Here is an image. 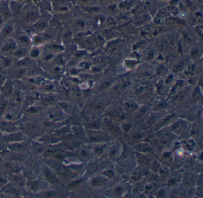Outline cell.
<instances>
[{
	"label": "cell",
	"instance_id": "obj_18",
	"mask_svg": "<svg viewBox=\"0 0 203 198\" xmlns=\"http://www.w3.org/2000/svg\"><path fill=\"white\" fill-rule=\"evenodd\" d=\"M1 63L4 68H8L10 66H11L13 62L10 58L7 57H2V58L1 59Z\"/></svg>",
	"mask_w": 203,
	"mask_h": 198
},
{
	"label": "cell",
	"instance_id": "obj_6",
	"mask_svg": "<svg viewBox=\"0 0 203 198\" xmlns=\"http://www.w3.org/2000/svg\"><path fill=\"white\" fill-rule=\"evenodd\" d=\"M18 45H20L21 47H29L32 44V39L25 33H21L17 36L15 39Z\"/></svg>",
	"mask_w": 203,
	"mask_h": 198
},
{
	"label": "cell",
	"instance_id": "obj_17",
	"mask_svg": "<svg viewBox=\"0 0 203 198\" xmlns=\"http://www.w3.org/2000/svg\"><path fill=\"white\" fill-rule=\"evenodd\" d=\"M72 32L69 30H66L63 35V37H62V39L63 41V42L64 44H69L72 40Z\"/></svg>",
	"mask_w": 203,
	"mask_h": 198
},
{
	"label": "cell",
	"instance_id": "obj_53",
	"mask_svg": "<svg viewBox=\"0 0 203 198\" xmlns=\"http://www.w3.org/2000/svg\"><path fill=\"white\" fill-rule=\"evenodd\" d=\"M197 195L200 197H202L203 196V189L202 188H199L197 189Z\"/></svg>",
	"mask_w": 203,
	"mask_h": 198
},
{
	"label": "cell",
	"instance_id": "obj_8",
	"mask_svg": "<svg viewBox=\"0 0 203 198\" xmlns=\"http://www.w3.org/2000/svg\"><path fill=\"white\" fill-rule=\"evenodd\" d=\"M5 139L8 142H17L23 140L24 136L23 133L20 132H16L7 135L6 136H5Z\"/></svg>",
	"mask_w": 203,
	"mask_h": 198
},
{
	"label": "cell",
	"instance_id": "obj_9",
	"mask_svg": "<svg viewBox=\"0 0 203 198\" xmlns=\"http://www.w3.org/2000/svg\"><path fill=\"white\" fill-rule=\"evenodd\" d=\"M104 123L105 126H107V127L108 129V130L113 133L114 134H120L121 133L120 129H119V127L116 126L114 123H113L112 121H111L110 120L108 119V118H105L104 120Z\"/></svg>",
	"mask_w": 203,
	"mask_h": 198
},
{
	"label": "cell",
	"instance_id": "obj_32",
	"mask_svg": "<svg viewBox=\"0 0 203 198\" xmlns=\"http://www.w3.org/2000/svg\"><path fill=\"white\" fill-rule=\"evenodd\" d=\"M117 153H118V148L117 146H114L110 149L109 155L111 157L113 158V157H114L115 156H116Z\"/></svg>",
	"mask_w": 203,
	"mask_h": 198
},
{
	"label": "cell",
	"instance_id": "obj_33",
	"mask_svg": "<svg viewBox=\"0 0 203 198\" xmlns=\"http://www.w3.org/2000/svg\"><path fill=\"white\" fill-rule=\"evenodd\" d=\"M33 148H35V151L38 153H41L44 150V147L39 143H35V146H33Z\"/></svg>",
	"mask_w": 203,
	"mask_h": 198
},
{
	"label": "cell",
	"instance_id": "obj_4",
	"mask_svg": "<svg viewBox=\"0 0 203 198\" xmlns=\"http://www.w3.org/2000/svg\"><path fill=\"white\" fill-rule=\"evenodd\" d=\"M43 175L47 181L53 184H56L58 182V179L55 173L51 168L48 167H44L43 168Z\"/></svg>",
	"mask_w": 203,
	"mask_h": 198
},
{
	"label": "cell",
	"instance_id": "obj_35",
	"mask_svg": "<svg viewBox=\"0 0 203 198\" xmlns=\"http://www.w3.org/2000/svg\"><path fill=\"white\" fill-rule=\"evenodd\" d=\"M94 152H95V154H97V155H102L104 152V148H103V147H102V146H98L95 149Z\"/></svg>",
	"mask_w": 203,
	"mask_h": 198
},
{
	"label": "cell",
	"instance_id": "obj_7",
	"mask_svg": "<svg viewBox=\"0 0 203 198\" xmlns=\"http://www.w3.org/2000/svg\"><path fill=\"white\" fill-rule=\"evenodd\" d=\"M2 95L5 97H10L13 93V85L10 81H6L0 89Z\"/></svg>",
	"mask_w": 203,
	"mask_h": 198
},
{
	"label": "cell",
	"instance_id": "obj_11",
	"mask_svg": "<svg viewBox=\"0 0 203 198\" xmlns=\"http://www.w3.org/2000/svg\"><path fill=\"white\" fill-rule=\"evenodd\" d=\"M27 54L26 48L25 47H19L16 50V51L12 54L14 57L16 58H23L25 57Z\"/></svg>",
	"mask_w": 203,
	"mask_h": 198
},
{
	"label": "cell",
	"instance_id": "obj_47",
	"mask_svg": "<svg viewBox=\"0 0 203 198\" xmlns=\"http://www.w3.org/2000/svg\"><path fill=\"white\" fill-rule=\"evenodd\" d=\"M122 188L121 187H117L116 189H115V193L116 195H120L122 194Z\"/></svg>",
	"mask_w": 203,
	"mask_h": 198
},
{
	"label": "cell",
	"instance_id": "obj_29",
	"mask_svg": "<svg viewBox=\"0 0 203 198\" xmlns=\"http://www.w3.org/2000/svg\"><path fill=\"white\" fill-rule=\"evenodd\" d=\"M150 149H151L150 146L146 143L141 144L138 146V149L141 152H147L149 150H150Z\"/></svg>",
	"mask_w": 203,
	"mask_h": 198
},
{
	"label": "cell",
	"instance_id": "obj_40",
	"mask_svg": "<svg viewBox=\"0 0 203 198\" xmlns=\"http://www.w3.org/2000/svg\"><path fill=\"white\" fill-rule=\"evenodd\" d=\"M104 61H105V58L104 57H97L94 60V61L96 63H102L104 62Z\"/></svg>",
	"mask_w": 203,
	"mask_h": 198
},
{
	"label": "cell",
	"instance_id": "obj_14",
	"mask_svg": "<svg viewBox=\"0 0 203 198\" xmlns=\"http://www.w3.org/2000/svg\"><path fill=\"white\" fill-rule=\"evenodd\" d=\"M123 106V108L127 112H133L138 108L137 105L133 102H126Z\"/></svg>",
	"mask_w": 203,
	"mask_h": 198
},
{
	"label": "cell",
	"instance_id": "obj_46",
	"mask_svg": "<svg viewBox=\"0 0 203 198\" xmlns=\"http://www.w3.org/2000/svg\"><path fill=\"white\" fill-rule=\"evenodd\" d=\"M140 177H141V173H139V172H137V173H135L133 174V176H132V178L134 180L136 181V180H138V179H139Z\"/></svg>",
	"mask_w": 203,
	"mask_h": 198
},
{
	"label": "cell",
	"instance_id": "obj_50",
	"mask_svg": "<svg viewBox=\"0 0 203 198\" xmlns=\"http://www.w3.org/2000/svg\"><path fill=\"white\" fill-rule=\"evenodd\" d=\"M81 180H77V181H75V182L72 183L71 184V186H73V187H77L81 183Z\"/></svg>",
	"mask_w": 203,
	"mask_h": 198
},
{
	"label": "cell",
	"instance_id": "obj_15",
	"mask_svg": "<svg viewBox=\"0 0 203 198\" xmlns=\"http://www.w3.org/2000/svg\"><path fill=\"white\" fill-rule=\"evenodd\" d=\"M109 114L110 116H112L113 118L118 119V120H124L125 118V115L124 114L122 113L120 111L117 110V109H114L109 112Z\"/></svg>",
	"mask_w": 203,
	"mask_h": 198
},
{
	"label": "cell",
	"instance_id": "obj_19",
	"mask_svg": "<svg viewBox=\"0 0 203 198\" xmlns=\"http://www.w3.org/2000/svg\"><path fill=\"white\" fill-rule=\"evenodd\" d=\"M107 139L108 138L105 135H102L101 134H96L91 136V139L93 141L96 142H103L107 140Z\"/></svg>",
	"mask_w": 203,
	"mask_h": 198
},
{
	"label": "cell",
	"instance_id": "obj_1",
	"mask_svg": "<svg viewBox=\"0 0 203 198\" xmlns=\"http://www.w3.org/2000/svg\"><path fill=\"white\" fill-rule=\"evenodd\" d=\"M39 16L40 13L38 8H30L24 11L21 16V20L24 23L33 24L38 20Z\"/></svg>",
	"mask_w": 203,
	"mask_h": 198
},
{
	"label": "cell",
	"instance_id": "obj_38",
	"mask_svg": "<svg viewBox=\"0 0 203 198\" xmlns=\"http://www.w3.org/2000/svg\"><path fill=\"white\" fill-rule=\"evenodd\" d=\"M167 44V42L165 39H163L160 42V47H161L162 49H164Z\"/></svg>",
	"mask_w": 203,
	"mask_h": 198
},
{
	"label": "cell",
	"instance_id": "obj_55",
	"mask_svg": "<svg viewBox=\"0 0 203 198\" xmlns=\"http://www.w3.org/2000/svg\"><path fill=\"white\" fill-rule=\"evenodd\" d=\"M172 81H173V76H169L167 78V79H166V83H167V84H169L170 83H171L172 82Z\"/></svg>",
	"mask_w": 203,
	"mask_h": 198
},
{
	"label": "cell",
	"instance_id": "obj_48",
	"mask_svg": "<svg viewBox=\"0 0 203 198\" xmlns=\"http://www.w3.org/2000/svg\"><path fill=\"white\" fill-rule=\"evenodd\" d=\"M151 143H152V145L154 146H155V147H159L160 146V143H159V142L157 140H156V139H154V140H153L152 142H151Z\"/></svg>",
	"mask_w": 203,
	"mask_h": 198
},
{
	"label": "cell",
	"instance_id": "obj_56",
	"mask_svg": "<svg viewBox=\"0 0 203 198\" xmlns=\"http://www.w3.org/2000/svg\"><path fill=\"white\" fill-rule=\"evenodd\" d=\"M92 70H93V72H94V73H96V72H100V71H101V69H100V67H94V68L92 69Z\"/></svg>",
	"mask_w": 203,
	"mask_h": 198
},
{
	"label": "cell",
	"instance_id": "obj_44",
	"mask_svg": "<svg viewBox=\"0 0 203 198\" xmlns=\"http://www.w3.org/2000/svg\"><path fill=\"white\" fill-rule=\"evenodd\" d=\"M104 175H105L107 177H108L109 178H112L114 176V173L111 171H107L104 173Z\"/></svg>",
	"mask_w": 203,
	"mask_h": 198
},
{
	"label": "cell",
	"instance_id": "obj_12",
	"mask_svg": "<svg viewBox=\"0 0 203 198\" xmlns=\"http://www.w3.org/2000/svg\"><path fill=\"white\" fill-rule=\"evenodd\" d=\"M27 147V145L26 143H22V142H14L12 144L10 145V148H11V149L14 151H21L24 150Z\"/></svg>",
	"mask_w": 203,
	"mask_h": 198
},
{
	"label": "cell",
	"instance_id": "obj_16",
	"mask_svg": "<svg viewBox=\"0 0 203 198\" xmlns=\"http://www.w3.org/2000/svg\"><path fill=\"white\" fill-rule=\"evenodd\" d=\"M48 48L52 53H59L63 51V47L60 45L57 44L50 45Z\"/></svg>",
	"mask_w": 203,
	"mask_h": 198
},
{
	"label": "cell",
	"instance_id": "obj_31",
	"mask_svg": "<svg viewBox=\"0 0 203 198\" xmlns=\"http://www.w3.org/2000/svg\"><path fill=\"white\" fill-rule=\"evenodd\" d=\"M13 180L16 182V183L19 185H22L24 184V180L23 179L22 177L21 176H15L14 177H13Z\"/></svg>",
	"mask_w": 203,
	"mask_h": 198
},
{
	"label": "cell",
	"instance_id": "obj_45",
	"mask_svg": "<svg viewBox=\"0 0 203 198\" xmlns=\"http://www.w3.org/2000/svg\"><path fill=\"white\" fill-rule=\"evenodd\" d=\"M199 95H200V91H199V88H197L195 90L194 93L193 94V97L194 99H198L199 97Z\"/></svg>",
	"mask_w": 203,
	"mask_h": 198
},
{
	"label": "cell",
	"instance_id": "obj_3",
	"mask_svg": "<svg viewBox=\"0 0 203 198\" xmlns=\"http://www.w3.org/2000/svg\"><path fill=\"white\" fill-rule=\"evenodd\" d=\"M19 45L15 40L12 38H8L4 40L1 51L4 54H13L18 48Z\"/></svg>",
	"mask_w": 203,
	"mask_h": 198
},
{
	"label": "cell",
	"instance_id": "obj_20",
	"mask_svg": "<svg viewBox=\"0 0 203 198\" xmlns=\"http://www.w3.org/2000/svg\"><path fill=\"white\" fill-rule=\"evenodd\" d=\"M0 126L2 130H7V131H10V129L11 130H12L14 129L13 124L8 122L1 123V124H0Z\"/></svg>",
	"mask_w": 203,
	"mask_h": 198
},
{
	"label": "cell",
	"instance_id": "obj_25",
	"mask_svg": "<svg viewBox=\"0 0 203 198\" xmlns=\"http://www.w3.org/2000/svg\"><path fill=\"white\" fill-rule=\"evenodd\" d=\"M44 39L42 38L41 36H39V35H36L35 36H33V39H32V42H33V43H35V44L36 45H39L42 44L44 42Z\"/></svg>",
	"mask_w": 203,
	"mask_h": 198
},
{
	"label": "cell",
	"instance_id": "obj_5",
	"mask_svg": "<svg viewBox=\"0 0 203 198\" xmlns=\"http://www.w3.org/2000/svg\"><path fill=\"white\" fill-rule=\"evenodd\" d=\"M14 32V26L11 23H7L4 24L0 30V36L5 40L8 38H10L11 35Z\"/></svg>",
	"mask_w": 203,
	"mask_h": 198
},
{
	"label": "cell",
	"instance_id": "obj_42",
	"mask_svg": "<svg viewBox=\"0 0 203 198\" xmlns=\"http://www.w3.org/2000/svg\"><path fill=\"white\" fill-rule=\"evenodd\" d=\"M84 23L81 21H76L75 23V26L76 27H78V28H81L82 27H84Z\"/></svg>",
	"mask_w": 203,
	"mask_h": 198
},
{
	"label": "cell",
	"instance_id": "obj_34",
	"mask_svg": "<svg viewBox=\"0 0 203 198\" xmlns=\"http://www.w3.org/2000/svg\"><path fill=\"white\" fill-rule=\"evenodd\" d=\"M79 155L82 158H88L89 157V153L85 149L81 150L79 152Z\"/></svg>",
	"mask_w": 203,
	"mask_h": 198
},
{
	"label": "cell",
	"instance_id": "obj_37",
	"mask_svg": "<svg viewBox=\"0 0 203 198\" xmlns=\"http://www.w3.org/2000/svg\"><path fill=\"white\" fill-rule=\"evenodd\" d=\"M131 128V126L129 123H125L123 124V130L125 132H127L130 130Z\"/></svg>",
	"mask_w": 203,
	"mask_h": 198
},
{
	"label": "cell",
	"instance_id": "obj_51",
	"mask_svg": "<svg viewBox=\"0 0 203 198\" xmlns=\"http://www.w3.org/2000/svg\"><path fill=\"white\" fill-rule=\"evenodd\" d=\"M173 117V115H170V116H168V117H167L166 118H164V120L163 121V122H162V124H166L167 121H169V120H170Z\"/></svg>",
	"mask_w": 203,
	"mask_h": 198
},
{
	"label": "cell",
	"instance_id": "obj_57",
	"mask_svg": "<svg viewBox=\"0 0 203 198\" xmlns=\"http://www.w3.org/2000/svg\"><path fill=\"white\" fill-rule=\"evenodd\" d=\"M164 195H165V192H164V190L160 191L159 192V197H164Z\"/></svg>",
	"mask_w": 203,
	"mask_h": 198
},
{
	"label": "cell",
	"instance_id": "obj_24",
	"mask_svg": "<svg viewBox=\"0 0 203 198\" xmlns=\"http://www.w3.org/2000/svg\"><path fill=\"white\" fill-rule=\"evenodd\" d=\"M110 85H111V81H109V80H107V81H105L102 82V83L100 84V86H99V91H102L105 90Z\"/></svg>",
	"mask_w": 203,
	"mask_h": 198
},
{
	"label": "cell",
	"instance_id": "obj_36",
	"mask_svg": "<svg viewBox=\"0 0 203 198\" xmlns=\"http://www.w3.org/2000/svg\"><path fill=\"white\" fill-rule=\"evenodd\" d=\"M166 106H167V103H165V102H162L159 103L157 105L156 109H158V110H161V109H163L165 108L166 107Z\"/></svg>",
	"mask_w": 203,
	"mask_h": 198
},
{
	"label": "cell",
	"instance_id": "obj_54",
	"mask_svg": "<svg viewBox=\"0 0 203 198\" xmlns=\"http://www.w3.org/2000/svg\"><path fill=\"white\" fill-rule=\"evenodd\" d=\"M155 120H156V118H155L154 117L152 116V117H150V118H148V122L149 124H152V123H154Z\"/></svg>",
	"mask_w": 203,
	"mask_h": 198
},
{
	"label": "cell",
	"instance_id": "obj_39",
	"mask_svg": "<svg viewBox=\"0 0 203 198\" xmlns=\"http://www.w3.org/2000/svg\"><path fill=\"white\" fill-rule=\"evenodd\" d=\"M5 81L6 80L4 76L1 73H0V89L1 88V87L2 86Z\"/></svg>",
	"mask_w": 203,
	"mask_h": 198
},
{
	"label": "cell",
	"instance_id": "obj_2",
	"mask_svg": "<svg viewBox=\"0 0 203 198\" xmlns=\"http://www.w3.org/2000/svg\"><path fill=\"white\" fill-rule=\"evenodd\" d=\"M51 20V17L48 11L44 12L43 15H40L38 20L33 24V27L35 30L38 31H43L46 29Z\"/></svg>",
	"mask_w": 203,
	"mask_h": 198
},
{
	"label": "cell",
	"instance_id": "obj_43",
	"mask_svg": "<svg viewBox=\"0 0 203 198\" xmlns=\"http://www.w3.org/2000/svg\"><path fill=\"white\" fill-rule=\"evenodd\" d=\"M90 66V64H88V63H86V62H84V63H82L80 65V67L81 68H82V69H88V67Z\"/></svg>",
	"mask_w": 203,
	"mask_h": 198
},
{
	"label": "cell",
	"instance_id": "obj_21",
	"mask_svg": "<svg viewBox=\"0 0 203 198\" xmlns=\"http://www.w3.org/2000/svg\"><path fill=\"white\" fill-rule=\"evenodd\" d=\"M30 56V57L33 58H37L39 57L40 54H41V52L39 51V50L37 49V48H33L29 52Z\"/></svg>",
	"mask_w": 203,
	"mask_h": 198
},
{
	"label": "cell",
	"instance_id": "obj_23",
	"mask_svg": "<svg viewBox=\"0 0 203 198\" xmlns=\"http://www.w3.org/2000/svg\"><path fill=\"white\" fill-rule=\"evenodd\" d=\"M36 126L35 124H29L28 125H27L26 126V131L28 133H30V134H32L33 133H35V130H36Z\"/></svg>",
	"mask_w": 203,
	"mask_h": 198
},
{
	"label": "cell",
	"instance_id": "obj_52",
	"mask_svg": "<svg viewBox=\"0 0 203 198\" xmlns=\"http://www.w3.org/2000/svg\"><path fill=\"white\" fill-rule=\"evenodd\" d=\"M168 184L170 186H173V185H175V180L174 179H170L169 180V182H168Z\"/></svg>",
	"mask_w": 203,
	"mask_h": 198
},
{
	"label": "cell",
	"instance_id": "obj_26",
	"mask_svg": "<svg viewBox=\"0 0 203 198\" xmlns=\"http://www.w3.org/2000/svg\"><path fill=\"white\" fill-rule=\"evenodd\" d=\"M184 185L187 187H192L194 185V180L191 177H187L184 180Z\"/></svg>",
	"mask_w": 203,
	"mask_h": 198
},
{
	"label": "cell",
	"instance_id": "obj_13",
	"mask_svg": "<svg viewBox=\"0 0 203 198\" xmlns=\"http://www.w3.org/2000/svg\"><path fill=\"white\" fill-rule=\"evenodd\" d=\"M107 183V179L104 177H96L92 180V185L96 187L104 185Z\"/></svg>",
	"mask_w": 203,
	"mask_h": 198
},
{
	"label": "cell",
	"instance_id": "obj_10",
	"mask_svg": "<svg viewBox=\"0 0 203 198\" xmlns=\"http://www.w3.org/2000/svg\"><path fill=\"white\" fill-rule=\"evenodd\" d=\"M150 88V86L148 85V83H141L140 85H139L138 86H137L135 88V92L136 93V94L140 95H142L144 94L147 92V91H148Z\"/></svg>",
	"mask_w": 203,
	"mask_h": 198
},
{
	"label": "cell",
	"instance_id": "obj_30",
	"mask_svg": "<svg viewBox=\"0 0 203 198\" xmlns=\"http://www.w3.org/2000/svg\"><path fill=\"white\" fill-rule=\"evenodd\" d=\"M92 107L94 109L101 110L103 107V104L100 101H97L93 103V104L92 105Z\"/></svg>",
	"mask_w": 203,
	"mask_h": 198
},
{
	"label": "cell",
	"instance_id": "obj_49",
	"mask_svg": "<svg viewBox=\"0 0 203 198\" xmlns=\"http://www.w3.org/2000/svg\"><path fill=\"white\" fill-rule=\"evenodd\" d=\"M43 101H44V102L45 103L49 104V103H50L51 102H53V99H52L51 97H47L46 98H45Z\"/></svg>",
	"mask_w": 203,
	"mask_h": 198
},
{
	"label": "cell",
	"instance_id": "obj_22",
	"mask_svg": "<svg viewBox=\"0 0 203 198\" xmlns=\"http://www.w3.org/2000/svg\"><path fill=\"white\" fill-rule=\"evenodd\" d=\"M184 66H185L184 62V61H180L174 66L173 71L174 72H176V73L178 72L181 71L182 69H183V68L184 67Z\"/></svg>",
	"mask_w": 203,
	"mask_h": 198
},
{
	"label": "cell",
	"instance_id": "obj_28",
	"mask_svg": "<svg viewBox=\"0 0 203 198\" xmlns=\"http://www.w3.org/2000/svg\"><path fill=\"white\" fill-rule=\"evenodd\" d=\"M88 128L91 129H95V130H98L100 129L101 127V125L99 122L94 121L90 123L88 126Z\"/></svg>",
	"mask_w": 203,
	"mask_h": 198
},
{
	"label": "cell",
	"instance_id": "obj_41",
	"mask_svg": "<svg viewBox=\"0 0 203 198\" xmlns=\"http://www.w3.org/2000/svg\"><path fill=\"white\" fill-rule=\"evenodd\" d=\"M142 137V134H139V133H136L134 135H133L132 136V139L134 140H138L139 139H141Z\"/></svg>",
	"mask_w": 203,
	"mask_h": 198
},
{
	"label": "cell",
	"instance_id": "obj_27",
	"mask_svg": "<svg viewBox=\"0 0 203 198\" xmlns=\"http://www.w3.org/2000/svg\"><path fill=\"white\" fill-rule=\"evenodd\" d=\"M127 169V164L126 163H121L120 164H119L117 168V170L119 172V173H124L126 171V170Z\"/></svg>",
	"mask_w": 203,
	"mask_h": 198
}]
</instances>
